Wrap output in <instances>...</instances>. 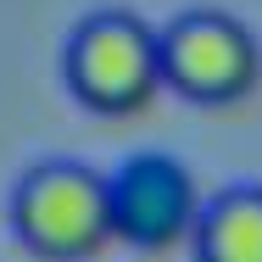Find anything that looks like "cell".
I'll return each instance as SVG.
<instances>
[{
    "instance_id": "7a4b0ae2",
    "label": "cell",
    "mask_w": 262,
    "mask_h": 262,
    "mask_svg": "<svg viewBox=\"0 0 262 262\" xmlns=\"http://www.w3.org/2000/svg\"><path fill=\"white\" fill-rule=\"evenodd\" d=\"M11 234L39 262H95L117 240L112 179L84 162H39L11 190Z\"/></svg>"
},
{
    "instance_id": "6da1fadb",
    "label": "cell",
    "mask_w": 262,
    "mask_h": 262,
    "mask_svg": "<svg viewBox=\"0 0 262 262\" xmlns=\"http://www.w3.org/2000/svg\"><path fill=\"white\" fill-rule=\"evenodd\" d=\"M61 78L73 101L95 117H134L167 90L162 78V28H151L140 11L106 6L90 11L61 51Z\"/></svg>"
},
{
    "instance_id": "5b68a950",
    "label": "cell",
    "mask_w": 262,
    "mask_h": 262,
    "mask_svg": "<svg viewBox=\"0 0 262 262\" xmlns=\"http://www.w3.org/2000/svg\"><path fill=\"white\" fill-rule=\"evenodd\" d=\"M195 262H262V184L217 190L195 223Z\"/></svg>"
},
{
    "instance_id": "3957f363",
    "label": "cell",
    "mask_w": 262,
    "mask_h": 262,
    "mask_svg": "<svg viewBox=\"0 0 262 262\" xmlns=\"http://www.w3.org/2000/svg\"><path fill=\"white\" fill-rule=\"evenodd\" d=\"M162 78L190 106H234L262 78V45L234 11L195 6L162 28Z\"/></svg>"
},
{
    "instance_id": "277c9868",
    "label": "cell",
    "mask_w": 262,
    "mask_h": 262,
    "mask_svg": "<svg viewBox=\"0 0 262 262\" xmlns=\"http://www.w3.org/2000/svg\"><path fill=\"white\" fill-rule=\"evenodd\" d=\"M201 190H195V173L167 151H140L112 173V223H117V240L157 257L173 251L184 240H195V223H201Z\"/></svg>"
}]
</instances>
